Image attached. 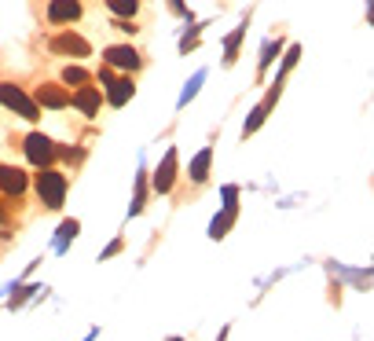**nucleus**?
<instances>
[{
	"label": "nucleus",
	"instance_id": "nucleus-1",
	"mask_svg": "<svg viewBox=\"0 0 374 341\" xmlns=\"http://www.w3.org/2000/svg\"><path fill=\"white\" fill-rule=\"evenodd\" d=\"M37 194L48 209H59L62 199H67V176L55 173V169H41L37 173Z\"/></svg>",
	"mask_w": 374,
	"mask_h": 341
},
{
	"label": "nucleus",
	"instance_id": "nucleus-2",
	"mask_svg": "<svg viewBox=\"0 0 374 341\" xmlns=\"http://www.w3.org/2000/svg\"><path fill=\"white\" fill-rule=\"evenodd\" d=\"M0 103H4L8 110H15L19 118H26V121L41 118V114H37V103L29 100V95H26L19 85H0Z\"/></svg>",
	"mask_w": 374,
	"mask_h": 341
},
{
	"label": "nucleus",
	"instance_id": "nucleus-3",
	"mask_svg": "<svg viewBox=\"0 0 374 341\" xmlns=\"http://www.w3.org/2000/svg\"><path fill=\"white\" fill-rule=\"evenodd\" d=\"M55 154H59V147L48 136H41V133H34V136H26V158L34 161V166H41V169H48L55 161Z\"/></svg>",
	"mask_w": 374,
	"mask_h": 341
},
{
	"label": "nucleus",
	"instance_id": "nucleus-4",
	"mask_svg": "<svg viewBox=\"0 0 374 341\" xmlns=\"http://www.w3.org/2000/svg\"><path fill=\"white\" fill-rule=\"evenodd\" d=\"M52 52H55V55H74V59H81V55H88L92 48H88L85 37H77V34H59V37L52 41Z\"/></svg>",
	"mask_w": 374,
	"mask_h": 341
},
{
	"label": "nucleus",
	"instance_id": "nucleus-5",
	"mask_svg": "<svg viewBox=\"0 0 374 341\" xmlns=\"http://www.w3.org/2000/svg\"><path fill=\"white\" fill-rule=\"evenodd\" d=\"M107 62L118 70H140V52L128 44H114V48H107Z\"/></svg>",
	"mask_w": 374,
	"mask_h": 341
},
{
	"label": "nucleus",
	"instance_id": "nucleus-6",
	"mask_svg": "<svg viewBox=\"0 0 374 341\" xmlns=\"http://www.w3.org/2000/svg\"><path fill=\"white\" fill-rule=\"evenodd\" d=\"M37 103L48 107V110H62V107H70V92L59 88V85H41L37 88Z\"/></svg>",
	"mask_w": 374,
	"mask_h": 341
},
{
	"label": "nucleus",
	"instance_id": "nucleus-7",
	"mask_svg": "<svg viewBox=\"0 0 374 341\" xmlns=\"http://www.w3.org/2000/svg\"><path fill=\"white\" fill-rule=\"evenodd\" d=\"M48 19L52 22H77L81 19V4L77 0H52V4H48Z\"/></svg>",
	"mask_w": 374,
	"mask_h": 341
},
{
	"label": "nucleus",
	"instance_id": "nucleus-8",
	"mask_svg": "<svg viewBox=\"0 0 374 341\" xmlns=\"http://www.w3.org/2000/svg\"><path fill=\"white\" fill-rule=\"evenodd\" d=\"M173 176H176V151H166V158H161V166L154 173V191L166 194L173 187Z\"/></svg>",
	"mask_w": 374,
	"mask_h": 341
},
{
	"label": "nucleus",
	"instance_id": "nucleus-9",
	"mask_svg": "<svg viewBox=\"0 0 374 341\" xmlns=\"http://www.w3.org/2000/svg\"><path fill=\"white\" fill-rule=\"evenodd\" d=\"M133 81L128 77H114L110 85H107V100H110V107H125L128 100H133Z\"/></svg>",
	"mask_w": 374,
	"mask_h": 341
},
{
	"label": "nucleus",
	"instance_id": "nucleus-10",
	"mask_svg": "<svg viewBox=\"0 0 374 341\" xmlns=\"http://www.w3.org/2000/svg\"><path fill=\"white\" fill-rule=\"evenodd\" d=\"M81 114H88V118H95V114H100V92H95L92 85H85V88H77V95L70 100Z\"/></svg>",
	"mask_w": 374,
	"mask_h": 341
},
{
	"label": "nucleus",
	"instance_id": "nucleus-11",
	"mask_svg": "<svg viewBox=\"0 0 374 341\" xmlns=\"http://www.w3.org/2000/svg\"><path fill=\"white\" fill-rule=\"evenodd\" d=\"M0 191L22 194V191H26V173H19L15 166H0Z\"/></svg>",
	"mask_w": 374,
	"mask_h": 341
},
{
	"label": "nucleus",
	"instance_id": "nucleus-12",
	"mask_svg": "<svg viewBox=\"0 0 374 341\" xmlns=\"http://www.w3.org/2000/svg\"><path fill=\"white\" fill-rule=\"evenodd\" d=\"M275 95H279V85H275V88L268 92V100H265L261 107H257V110H253V118L246 121V128H242V133H246V136H250V133H257V128H261V121L268 118V110H272V103H275Z\"/></svg>",
	"mask_w": 374,
	"mask_h": 341
},
{
	"label": "nucleus",
	"instance_id": "nucleus-13",
	"mask_svg": "<svg viewBox=\"0 0 374 341\" xmlns=\"http://www.w3.org/2000/svg\"><path fill=\"white\" fill-rule=\"evenodd\" d=\"M107 8L118 15V19H133L136 8H140V0H107Z\"/></svg>",
	"mask_w": 374,
	"mask_h": 341
},
{
	"label": "nucleus",
	"instance_id": "nucleus-14",
	"mask_svg": "<svg viewBox=\"0 0 374 341\" xmlns=\"http://www.w3.org/2000/svg\"><path fill=\"white\" fill-rule=\"evenodd\" d=\"M209 158H213V151H202L199 158H194V166H191V180H206V176H209Z\"/></svg>",
	"mask_w": 374,
	"mask_h": 341
},
{
	"label": "nucleus",
	"instance_id": "nucleus-15",
	"mask_svg": "<svg viewBox=\"0 0 374 341\" xmlns=\"http://www.w3.org/2000/svg\"><path fill=\"white\" fill-rule=\"evenodd\" d=\"M62 81H67V85L85 88V85H88V70H81V67H67V70H62Z\"/></svg>",
	"mask_w": 374,
	"mask_h": 341
},
{
	"label": "nucleus",
	"instance_id": "nucleus-16",
	"mask_svg": "<svg viewBox=\"0 0 374 341\" xmlns=\"http://www.w3.org/2000/svg\"><path fill=\"white\" fill-rule=\"evenodd\" d=\"M275 52H279V44H265V55H261V67H268V62H272V55Z\"/></svg>",
	"mask_w": 374,
	"mask_h": 341
},
{
	"label": "nucleus",
	"instance_id": "nucleus-17",
	"mask_svg": "<svg viewBox=\"0 0 374 341\" xmlns=\"http://www.w3.org/2000/svg\"><path fill=\"white\" fill-rule=\"evenodd\" d=\"M298 55H301V52H298V48H290V55L283 59V70H290V67H294V62H298Z\"/></svg>",
	"mask_w": 374,
	"mask_h": 341
},
{
	"label": "nucleus",
	"instance_id": "nucleus-18",
	"mask_svg": "<svg viewBox=\"0 0 374 341\" xmlns=\"http://www.w3.org/2000/svg\"><path fill=\"white\" fill-rule=\"evenodd\" d=\"M169 4H173V11H176V15H187V8H184V0H169Z\"/></svg>",
	"mask_w": 374,
	"mask_h": 341
},
{
	"label": "nucleus",
	"instance_id": "nucleus-19",
	"mask_svg": "<svg viewBox=\"0 0 374 341\" xmlns=\"http://www.w3.org/2000/svg\"><path fill=\"white\" fill-rule=\"evenodd\" d=\"M0 220H4V206H0Z\"/></svg>",
	"mask_w": 374,
	"mask_h": 341
}]
</instances>
